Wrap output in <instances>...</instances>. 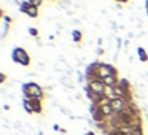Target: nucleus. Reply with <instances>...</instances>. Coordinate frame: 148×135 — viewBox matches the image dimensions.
<instances>
[{"label":"nucleus","instance_id":"obj_1","mask_svg":"<svg viewBox=\"0 0 148 135\" xmlns=\"http://www.w3.org/2000/svg\"><path fill=\"white\" fill-rule=\"evenodd\" d=\"M23 92L24 97L27 100H32V99H38V100H45V89L43 86H40L38 83L35 81H30V83H23Z\"/></svg>","mask_w":148,"mask_h":135},{"label":"nucleus","instance_id":"obj_2","mask_svg":"<svg viewBox=\"0 0 148 135\" xmlns=\"http://www.w3.org/2000/svg\"><path fill=\"white\" fill-rule=\"evenodd\" d=\"M11 59H13L14 64L23 65V67H29L30 65V54L21 46H16V48L11 51Z\"/></svg>","mask_w":148,"mask_h":135},{"label":"nucleus","instance_id":"obj_3","mask_svg":"<svg viewBox=\"0 0 148 135\" xmlns=\"http://www.w3.org/2000/svg\"><path fill=\"white\" fill-rule=\"evenodd\" d=\"M86 84L89 86V89L92 91L94 94H97V95H100V97H105L107 86H105V83H103V80H100L99 76L94 78V80H91L89 83H86Z\"/></svg>","mask_w":148,"mask_h":135},{"label":"nucleus","instance_id":"obj_4","mask_svg":"<svg viewBox=\"0 0 148 135\" xmlns=\"http://www.w3.org/2000/svg\"><path fill=\"white\" fill-rule=\"evenodd\" d=\"M112 75H118V68L112 64H107V62H102L100 65V70H99V78L103 80L107 76H112Z\"/></svg>","mask_w":148,"mask_h":135},{"label":"nucleus","instance_id":"obj_5","mask_svg":"<svg viewBox=\"0 0 148 135\" xmlns=\"http://www.w3.org/2000/svg\"><path fill=\"white\" fill-rule=\"evenodd\" d=\"M118 81H119V76H118V75H112V76L103 78V83H105L107 87H115L116 84H118Z\"/></svg>","mask_w":148,"mask_h":135},{"label":"nucleus","instance_id":"obj_6","mask_svg":"<svg viewBox=\"0 0 148 135\" xmlns=\"http://www.w3.org/2000/svg\"><path fill=\"white\" fill-rule=\"evenodd\" d=\"M32 106H34V113L35 115H42L43 113V100H38V99H32Z\"/></svg>","mask_w":148,"mask_h":135},{"label":"nucleus","instance_id":"obj_7","mask_svg":"<svg viewBox=\"0 0 148 135\" xmlns=\"http://www.w3.org/2000/svg\"><path fill=\"white\" fill-rule=\"evenodd\" d=\"M32 3V2H30ZM38 14H40V10L37 7H34V5H30L29 8H27V13H26V16H29V18H32V19H37L38 18Z\"/></svg>","mask_w":148,"mask_h":135},{"label":"nucleus","instance_id":"obj_8","mask_svg":"<svg viewBox=\"0 0 148 135\" xmlns=\"http://www.w3.org/2000/svg\"><path fill=\"white\" fill-rule=\"evenodd\" d=\"M23 108L27 115H34V106H32V102L27 100L26 97H23Z\"/></svg>","mask_w":148,"mask_h":135},{"label":"nucleus","instance_id":"obj_9","mask_svg":"<svg viewBox=\"0 0 148 135\" xmlns=\"http://www.w3.org/2000/svg\"><path fill=\"white\" fill-rule=\"evenodd\" d=\"M118 86H119V87H123V89H126V91H131V92H132L131 81H129L127 78H119V81H118Z\"/></svg>","mask_w":148,"mask_h":135},{"label":"nucleus","instance_id":"obj_10","mask_svg":"<svg viewBox=\"0 0 148 135\" xmlns=\"http://www.w3.org/2000/svg\"><path fill=\"white\" fill-rule=\"evenodd\" d=\"M72 40H73L75 43H81V40H83V32H81L80 29H73L72 30Z\"/></svg>","mask_w":148,"mask_h":135},{"label":"nucleus","instance_id":"obj_11","mask_svg":"<svg viewBox=\"0 0 148 135\" xmlns=\"http://www.w3.org/2000/svg\"><path fill=\"white\" fill-rule=\"evenodd\" d=\"M137 54H138V59H140V62H148V52L145 51L143 48H142V46H138L137 48Z\"/></svg>","mask_w":148,"mask_h":135},{"label":"nucleus","instance_id":"obj_12","mask_svg":"<svg viewBox=\"0 0 148 135\" xmlns=\"http://www.w3.org/2000/svg\"><path fill=\"white\" fill-rule=\"evenodd\" d=\"M30 0H26V2H19V13H27V8L30 7Z\"/></svg>","mask_w":148,"mask_h":135},{"label":"nucleus","instance_id":"obj_13","mask_svg":"<svg viewBox=\"0 0 148 135\" xmlns=\"http://www.w3.org/2000/svg\"><path fill=\"white\" fill-rule=\"evenodd\" d=\"M27 32H29L30 37H34V38H38V29H37V27H29V30H27Z\"/></svg>","mask_w":148,"mask_h":135},{"label":"nucleus","instance_id":"obj_14","mask_svg":"<svg viewBox=\"0 0 148 135\" xmlns=\"http://www.w3.org/2000/svg\"><path fill=\"white\" fill-rule=\"evenodd\" d=\"M75 100H77V102H81V103H86V100L83 99V94H80V92H75Z\"/></svg>","mask_w":148,"mask_h":135},{"label":"nucleus","instance_id":"obj_15","mask_svg":"<svg viewBox=\"0 0 148 135\" xmlns=\"http://www.w3.org/2000/svg\"><path fill=\"white\" fill-rule=\"evenodd\" d=\"M7 80H8L7 73H5V72H2V73H0V84H7Z\"/></svg>","mask_w":148,"mask_h":135},{"label":"nucleus","instance_id":"obj_16","mask_svg":"<svg viewBox=\"0 0 148 135\" xmlns=\"http://www.w3.org/2000/svg\"><path fill=\"white\" fill-rule=\"evenodd\" d=\"M30 2H32V5H34V7H37V8L43 5V0H30Z\"/></svg>","mask_w":148,"mask_h":135},{"label":"nucleus","instance_id":"obj_17","mask_svg":"<svg viewBox=\"0 0 148 135\" xmlns=\"http://www.w3.org/2000/svg\"><path fill=\"white\" fill-rule=\"evenodd\" d=\"M96 54H97V56H103V54H105V49L97 46V48H96Z\"/></svg>","mask_w":148,"mask_h":135},{"label":"nucleus","instance_id":"obj_18","mask_svg":"<svg viewBox=\"0 0 148 135\" xmlns=\"http://www.w3.org/2000/svg\"><path fill=\"white\" fill-rule=\"evenodd\" d=\"M35 43H37V46H38V48H43V42L40 40V37H38V38H35Z\"/></svg>","mask_w":148,"mask_h":135},{"label":"nucleus","instance_id":"obj_19","mask_svg":"<svg viewBox=\"0 0 148 135\" xmlns=\"http://www.w3.org/2000/svg\"><path fill=\"white\" fill-rule=\"evenodd\" d=\"M102 45H103V38H102V37H99V38H97V46L102 48Z\"/></svg>","mask_w":148,"mask_h":135},{"label":"nucleus","instance_id":"obj_20","mask_svg":"<svg viewBox=\"0 0 148 135\" xmlns=\"http://www.w3.org/2000/svg\"><path fill=\"white\" fill-rule=\"evenodd\" d=\"M132 135H143V129H142V130H134Z\"/></svg>","mask_w":148,"mask_h":135},{"label":"nucleus","instance_id":"obj_21","mask_svg":"<svg viewBox=\"0 0 148 135\" xmlns=\"http://www.w3.org/2000/svg\"><path fill=\"white\" fill-rule=\"evenodd\" d=\"M3 110L5 111H10V105H8V103H3Z\"/></svg>","mask_w":148,"mask_h":135},{"label":"nucleus","instance_id":"obj_22","mask_svg":"<svg viewBox=\"0 0 148 135\" xmlns=\"http://www.w3.org/2000/svg\"><path fill=\"white\" fill-rule=\"evenodd\" d=\"M145 33H147V32H143V30H142L140 33H137V38H142V37H145Z\"/></svg>","mask_w":148,"mask_h":135},{"label":"nucleus","instance_id":"obj_23","mask_svg":"<svg viewBox=\"0 0 148 135\" xmlns=\"http://www.w3.org/2000/svg\"><path fill=\"white\" fill-rule=\"evenodd\" d=\"M84 135H96V132H94V130H88Z\"/></svg>","mask_w":148,"mask_h":135},{"label":"nucleus","instance_id":"obj_24","mask_svg":"<svg viewBox=\"0 0 148 135\" xmlns=\"http://www.w3.org/2000/svg\"><path fill=\"white\" fill-rule=\"evenodd\" d=\"M48 40H49V42H53V40H54V35H53V33H51V35H48Z\"/></svg>","mask_w":148,"mask_h":135},{"label":"nucleus","instance_id":"obj_25","mask_svg":"<svg viewBox=\"0 0 148 135\" xmlns=\"http://www.w3.org/2000/svg\"><path fill=\"white\" fill-rule=\"evenodd\" d=\"M145 10H147V16H148V0L145 2Z\"/></svg>","mask_w":148,"mask_h":135},{"label":"nucleus","instance_id":"obj_26","mask_svg":"<svg viewBox=\"0 0 148 135\" xmlns=\"http://www.w3.org/2000/svg\"><path fill=\"white\" fill-rule=\"evenodd\" d=\"M61 135H62V134H61Z\"/></svg>","mask_w":148,"mask_h":135}]
</instances>
